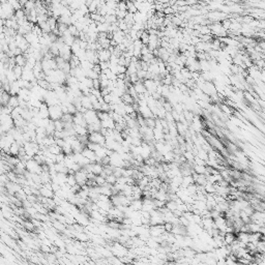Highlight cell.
Instances as JSON below:
<instances>
[{
	"instance_id": "cell-1",
	"label": "cell",
	"mask_w": 265,
	"mask_h": 265,
	"mask_svg": "<svg viewBox=\"0 0 265 265\" xmlns=\"http://www.w3.org/2000/svg\"><path fill=\"white\" fill-rule=\"evenodd\" d=\"M49 110V119H51L52 121H56V120H60L63 115L61 110V107L60 105H57V106H51L48 108Z\"/></svg>"
},
{
	"instance_id": "cell-2",
	"label": "cell",
	"mask_w": 265,
	"mask_h": 265,
	"mask_svg": "<svg viewBox=\"0 0 265 265\" xmlns=\"http://www.w3.org/2000/svg\"><path fill=\"white\" fill-rule=\"evenodd\" d=\"M26 171H28L31 174H41V166L39 165L33 159L26 162Z\"/></svg>"
},
{
	"instance_id": "cell-3",
	"label": "cell",
	"mask_w": 265,
	"mask_h": 265,
	"mask_svg": "<svg viewBox=\"0 0 265 265\" xmlns=\"http://www.w3.org/2000/svg\"><path fill=\"white\" fill-rule=\"evenodd\" d=\"M88 141L91 143H94V144H98L101 146H105L106 138H105L104 135L101 134L100 131H96V133H91L88 135Z\"/></svg>"
},
{
	"instance_id": "cell-4",
	"label": "cell",
	"mask_w": 265,
	"mask_h": 265,
	"mask_svg": "<svg viewBox=\"0 0 265 265\" xmlns=\"http://www.w3.org/2000/svg\"><path fill=\"white\" fill-rule=\"evenodd\" d=\"M84 118L86 120L87 124H91V123H94L100 120L98 118V112L94 110H87L84 113Z\"/></svg>"
},
{
	"instance_id": "cell-5",
	"label": "cell",
	"mask_w": 265,
	"mask_h": 265,
	"mask_svg": "<svg viewBox=\"0 0 265 265\" xmlns=\"http://www.w3.org/2000/svg\"><path fill=\"white\" fill-rule=\"evenodd\" d=\"M72 56H73V53L70 51V47L64 45L63 47L59 49V57H61L64 61L68 62L70 60V58H72Z\"/></svg>"
},
{
	"instance_id": "cell-6",
	"label": "cell",
	"mask_w": 265,
	"mask_h": 265,
	"mask_svg": "<svg viewBox=\"0 0 265 265\" xmlns=\"http://www.w3.org/2000/svg\"><path fill=\"white\" fill-rule=\"evenodd\" d=\"M165 233L164 225H156V226L149 227V234L151 237H159Z\"/></svg>"
},
{
	"instance_id": "cell-7",
	"label": "cell",
	"mask_w": 265,
	"mask_h": 265,
	"mask_svg": "<svg viewBox=\"0 0 265 265\" xmlns=\"http://www.w3.org/2000/svg\"><path fill=\"white\" fill-rule=\"evenodd\" d=\"M75 179H76V182H77L79 186H85L87 182V173L84 172L83 170H80L79 172L75 173Z\"/></svg>"
},
{
	"instance_id": "cell-8",
	"label": "cell",
	"mask_w": 265,
	"mask_h": 265,
	"mask_svg": "<svg viewBox=\"0 0 265 265\" xmlns=\"http://www.w3.org/2000/svg\"><path fill=\"white\" fill-rule=\"evenodd\" d=\"M73 123L75 125H81V127H87V122L85 118H84V114L77 112L75 115H73Z\"/></svg>"
},
{
	"instance_id": "cell-9",
	"label": "cell",
	"mask_w": 265,
	"mask_h": 265,
	"mask_svg": "<svg viewBox=\"0 0 265 265\" xmlns=\"http://www.w3.org/2000/svg\"><path fill=\"white\" fill-rule=\"evenodd\" d=\"M96 53H98V58L100 62H108L112 55L109 50H105V49H102V50Z\"/></svg>"
},
{
	"instance_id": "cell-10",
	"label": "cell",
	"mask_w": 265,
	"mask_h": 265,
	"mask_svg": "<svg viewBox=\"0 0 265 265\" xmlns=\"http://www.w3.org/2000/svg\"><path fill=\"white\" fill-rule=\"evenodd\" d=\"M82 155L84 157H86L87 160L90 161V163H95V160H96V155H95V152L92 151L91 149H88L87 147H85L83 149V151L81 152Z\"/></svg>"
},
{
	"instance_id": "cell-11",
	"label": "cell",
	"mask_w": 265,
	"mask_h": 265,
	"mask_svg": "<svg viewBox=\"0 0 265 265\" xmlns=\"http://www.w3.org/2000/svg\"><path fill=\"white\" fill-rule=\"evenodd\" d=\"M81 105L82 108H84L85 110H93L92 109V104L90 102L88 95H82L81 96Z\"/></svg>"
},
{
	"instance_id": "cell-12",
	"label": "cell",
	"mask_w": 265,
	"mask_h": 265,
	"mask_svg": "<svg viewBox=\"0 0 265 265\" xmlns=\"http://www.w3.org/2000/svg\"><path fill=\"white\" fill-rule=\"evenodd\" d=\"M133 87H134V89H135V91L137 92V94H144V93L147 92L146 89H145V87H144V85H143L142 81H138L137 83L133 84Z\"/></svg>"
},
{
	"instance_id": "cell-13",
	"label": "cell",
	"mask_w": 265,
	"mask_h": 265,
	"mask_svg": "<svg viewBox=\"0 0 265 265\" xmlns=\"http://www.w3.org/2000/svg\"><path fill=\"white\" fill-rule=\"evenodd\" d=\"M101 125H102L103 129H115V122L112 118L105 120V121H101Z\"/></svg>"
},
{
	"instance_id": "cell-14",
	"label": "cell",
	"mask_w": 265,
	"mask_h": 265,
	"mask_svg": "<svg viewBox=\"0 0 265 265\" xmlns=\"http://www.w3.org/2000/svg\"><path fill=\"white\" fill-rule=\"evenodd\" d=\"M74 131H75L76 136H83V135H88L86 127H81V125L74 124Z\"/></svg>"
},
{
	"instance_id": "cell-15",
	"label": "cell",
	"mask_w": 265,
	"mask_h": 265,
	"mask_svg": "<svg viewBox=\"0 0 265 265\" xmlns=\"http://www.w3.org/2000/svg\"><path fill=\"white\" fill-rule=\"evenodd\" d=\"M26 62H27V59H26V57L23 54L18 55V56L15 57V63H16V65L24 67L26 65Z\"/></svg>"
},
{
	"instance_id": "cell-16",
	"label": "cell",
	"mask_w": 265,
	"mask_h": 265,
	"mask_svg": "<svg viewBox=\"0 0 265 265\" xmlns=\"http://www.w3.org/2000/svg\"><path fill=\"white\" fill-rule=\"evenodd\" d=\"M91 164H92V174H94L95 176L102 174L103 170H104V166L100 163H91Z\"/></svg>"
},
{
	"instance_id": "cell-17",
	"label": "cell",
	"mask_w": 265,
	"mask_h": 265,
	"mask_svg": "<svg viewBox=\"0 0 265 265\" xmlns=\"http://www.w3.org/2000/svg\"><path fill=\"white\" fill-rule=\"evenodd\" d=\"M101 195L107 196V197H111L112 196V186L109 184H105V186H101Z\"/></svg>"
},
{
	"instance_id": "cell-18",
	"label": "cell",
	"mask_w": 265,
	"mask_h": 265,
	"mask_svg": "<svg viewBox=\"0 0 265 265\" xmlns=\"http://www.w3.org/2000/svg\"><path fill=\"white\" fill-rule=\"evenodd\" d=\"M193 172L198 175H205L206 174V166L194 165L193 166Z\"/></svg>"
},
{
	"instance_id": "cell-19",
	"label": "cell",
	"mask_w": 265,
	"mask_h": 265,
	"mask_svg": "<svg viewBox=\"0 0 265 265\" xmlns=\"http://www.w3.org/2000/svg\"><path fill=\"white\" fill-rule=\"evenodd\" d=\"M21 147H23V146H20L17 142H14L11 145V147H9V153L13 156H18Z\"/></svg>"
},
{
	"instance_id": "cell-20",
	"label": "cell",
	"mask_w": 265,
	"mask_h": 265,
	"mask_svg": "<svg viewBox=\"0 0 265 265\" xmlns=\"http://www.w3.org/2000/svg\"><path fill=\"white\" fill-rule=\"evenodd\" d=\"M236 239V236L234 233H226L224 236V243L225 245H232L234 240Z\"/></svg>"
},
{
	"instance_id": "cell-21",
	"label": "cell",
	"mask_w": 265,
	"mask_h": 265,
	"mask_svg": "<svg viewBox=\"0 0 265 265\" xmlns=\"http://www.w3.org/2000/svg\"><path fill=\"white\" fill-rule=\"evenodd\" d=\"M7 106L11 107V109H15V108H18L19 107V98L17 95H11V98H9V101H8V104H7Z\"/></svg>"
},
{
	"instance_id": "cell-22",
	"label": "cell",
	"mask_w": 265,
	"mask_h": 265,
	"mask_svg": "<svg viewBox=\"0 0 265 265\" xmlns=\"http://www.w3.org/2000/svg\"><path fill=\"white\" fill-rule=\"evenodd\" d=\"M20 86H19L18 82H14V83H11V88H9V94L11 95H18L19 91H20Z\"/></svg>"
},
{
	"instance_id": "cell-23",
	"label": "cell",
	"mask_w": 265,
	"mask_h": 265,
	"mask_svg": "<svg viewBox=\"0 0 265 265\" xmlns=\"http://www.w3.org/2000/svg\"><path fill=\"white\" fill-rule=\"evenodd\" d=\"M120 98H121V102H122V104H124V105H133L135 103L134 98H131V95H129L127 92H125L124 94H123Z\"/></svg>"
},
{
	"instance_id": "cell-24",
	"label": "cell",
	"mask_w": 265,
	"mask_h": 265,
	"mask_svg": "<svg viewBox=\"0 0 265 265\" xmlns=\"http://www.w3.org/2000/svg\"><path fill=\"white\" fill-rule=\"evenodd\" d=\"M46 129V134L47 136H53L55 133V127H54V121L50 119V122L48 123V125L45 127Z\"/></svg>"
},
{
	"instance_id": "cell-25",
	"label": "cell",
	"mask_w": 265,
	"mask_h": 265,
	"mask_svg": "<svg viewBox=\"0 0 265 265\" xmlns=\"http://www.w3.org/2000/svg\"><path fill=\"white\" fill-rule=\"evenodd\" d=\"M14 18L16 19L17 21L24 20V19H26V13H25V11H24L23 8L19 9V11H15Z\"/></svg>"
},
{
	"instance_id": "cell-26",
	"label": "cell",
	"mask_w": 265,
	"mask_h": 265,
	"mask_svg": "<svg viewBox=\"0 0 265 265\" xmlns=\"http://www.w3.org/2000/svg\"><path fill=\"white\" fill-rule=\"evenodd\" d=\"M140 41L144 46H147L148 41H149V33H148L147 30H144V31L142 32L141 37H140Z\"/></svg>"
},
{
	"instance_id": "cell-27",
	"label": "cell",
	"mask_w": 265,
	"mask_h": 265,
	"mask_svg": "<svg viewBox=\"0 0 265 265\" xmlns=\"http://www.w3.org/2000/svg\"><path fill=\"white\" fill-rule=\"evenodd\" d=\"M105 178H106V183L109 184V186H114V184L117 182V177H116L114 174L108 175V176H106Z\"/></svg>"
},
{
	"instance_id": "cell-28",
	"label": "cell",
	"mask_w": 265,
	"mask_h": 265,
	"mask_svg": "<svg viewBox=\"0 0 265 265\" xmlns=\"http://www.w3.org/2000/svg\"><path fill=\"white\" fill-rule=\"evenodd\" d=\"M48 150H49V152H50L51 154H53V155H57V154L61 153V148L59 147V146H57L56 144L50 146V147H48Z\"/></svg>"
},
{
	"instance_id": "cell-29",
	"label": "cell",
	"mask_w": 265,
	"mask_h": 265,
	"mask_svg": "<svg viewBox=\"0 0 265 265\" xmlns=\"http://www.w3.org/2000/svg\"><path fill=\"white\" fill-rule=\"evenodd\" d=\"M94 182L98 186H103L106 184V178L104 176H102V175H96L94 177Z\"/></svg>"
},
{
	"instance_id": "cell-30",
	"label": "cell",
	"mask_w": 265,
	"mask_h": 265,
	"mask_svg": "<svg viewBox=\"0 0 265 265\" xmlns=\"http://www.w3.org/2000/svg\"><path fill=\"white\" fill-rule=\"evenodd\" d=\"M127 13H131V14L135 15L136 13H138V9L135 6L134 2H131V1H127Z\"/></svg>"
},
{
	"instance_id": "cell-31",
	"label": "cell",
	"mask_w": 265,
	"mask_h": 265,
	"mask_svg": "<svg viewBox=\"0 0 265 265\" xmlns=\"http://www.w3.org/2000/svg\"><path fill=\"white\" fill-rule=\"evenodd\" d=\"M47 23H48V25L50 26L51 31H53L54 29H56V27H57V20L55 18H53V17H49V18H48V20H47Z\"/></svg>"
},
{
	"instance_id": "cell-32",
	"label": "cell",
	"mask_w": 265,
	"mask_h": 265,
	"mask_svg": "<svg viewBox=\"0 0 265 265\" xmlns=\"http://www.w3.org/2000/svg\"><path fill=\"white\" fill-rule=\"evenodd\" d=\"M166 208H167L169 211H171V212H173V211L177 209L176 202L175 201H167L166 202Z\"/></svg>"
},
{
	"instance_id": "cell-33",
	"label": "cell",
	"mask_w": 265,
	"mask_h": 265,
	"mask_svg": "<svg viewBox=\"0 0 265 265\" xmlns=\"http://www.w3.org/2000/svg\"><path fill=\"white\" fill-rule=\"evenodd\" d=\"M13 72H14L15 76H16L17 80H19V79H21V78H22L23 67H21V66H18V65H15L14 68H13Z\"/></svg>"
},
{
	"instance_id": "cell-34",
	"label": "cell",
	"mask_w": 265,
	"mask_h": 265,
	"mask_svg": "<svg viewBox=\"0 0 265 265\" xmlns=\"http://www.w3.org/2000/svg\"><path fill=\"white\" fill-rule=\"evenodd\" d=\"M186 193H188V196H194L197 194V186L195 183L190 184L186 188Z\"/></svg>"
},
{
	"instance_id": "cell-35",
	"label": "cell",
	"mask_w": 265,
	"mask_h": 265,
	"mask_svg": "<svg viewBox=\"0 0 265 265\" xmlns=\"http://www.w3.org/2000/svg\"><path fill=\"white\" fill-rule=\"evenodd\" d=\"M182 155L184 156V159L186 160V162H188L190 164H194V157H195V155L193 154L192 151H184L182 153Z\"/></svg>"
},
{
	"instance_id": "cell-36",
	"label": "cell",
	"mask_w": 265,
	"mask_h": 265,
	"mask_svg": "<svg viewBox=\"0 0 265 265\" xmlns=\"http://www.w3.org/2000/svg\"><path fill=\"white\" fill-rule=\"evenodd\" d=\"M145 125L149 129H153L155 127V118L154 117H150V118H146L145 119Z\"/></svg>"
},
{
	"instance_id": "cell-37",
	"label": "cell",
	"mask_w": 265,
	"mask_h": 265,
	"mask_svg": "<svg viewBox=\"0 0 265 265\" xmlns=\"http://www.w3.org/2000/svg\"><path fill=\"white\" fill-rule=\"evenodd\" d=\"M74 236H75L77 239L81 240V241H87V240H88V235H87L86 233H84V232H76Z\"/></svg>"
},
{
	"instance_id": "cell-38",
	"label": "cell",
	"mask_w": 265,
	"mask_h": 265,
	"mask_svg": "<svg viewBox=\"0 0 265 265\" xmlns=\"http://www.w3.org/2000/svg\"><path fill=\"white\" fill-rule=\"evenodd\" d=\"M86 147L88 148V149H91L92 151H94V152H96L98 150H100L101 148L103 147V146H101V145H98V144H94V143H91V142H88L86 144Z\"/></svg>"
},
{
	"instance_id": "cell-39",
	"label": "cell",
	"mask_w": 265,
	"mask_h": 265,
	"mask_svg": "<svg viewBox=\"0 0 265 265\" xmlns=\"http://www.w3.org/2000/svg\"><path fill=\"white\" fill-rule=\"evenodd\" d=\"M63 123H73V115H70V114H63L61 117V119H60Z\"/></svg>"
},
{
	"instance_id": "cell-40",
	"label": "cell",
	"mask_w": 265,
	"mask_h": 265,
	"mask_svg": "<svg viewBox=\"0 0 265 265\" xmlns=\"http://www.w3.org/2000/svg\"><path fill=\"white\" fill-rule=\"evenodd\" d=\"M54 127H55V131H62L64 129L63 122L61 120H56L54 121Z\"/></svg>"
},
{
	"instance_id": "cell-41",
	"label": "cell",
	"mask_w": 265,
	"mask_h": 265,
	"mask_svg": "<svg viewBox=\"0 0 265 265\" xmlns=\"http://www.w3.org/2000/svg\"><path fill=\"white\" fill-rule=\"evenodd\" d=\"M66 184L68 186H70V188L74 186L75 184H77L75 179V175H67V177H66Z\"/></svg>"
},
{
	"instance_id": "cell-42",
	"label": "cell",
	"mask_w": 265,
	"mask_h": 265,
	"mask_svg": "<svg viewBox=\"0 0 265 265\" xmlns=\"http://www.w3.org/2000/svg\"><path fill=\"white\" fill-rule=\"evenodd\" d=\"M221 24H222L223 29H225L226 31H229L230 26H231V20L227 18V19H225V20H223L222 22H221Z\"/></svg>"
},
{
	"instance_id": "cell-43",
	"label": "cell",
	"mask_w": 265,
	"mask_h": 265,
	"mask_svg": "<svg viewBox=\"0 0 265 265\" xmlns=\"http://www.w3.org/2000/svg\"><path fill=\"white\" fill-rule=\"evenodd\" d=\"M98 118L100 119V121H105V120L109 119L110 116L108 112H102V111H98Z\"/></svg>"
},
{
	"instance_id": "cell-44",
	"label": "cell",
	"mask_w": 265,
	"mask_h": 265,
	"mask_svg": "<svg viewBox=\"0 0 265 265\" xmlns=\"http://www.w3.org/2000/svg\"><path fill=\"white\" fill-rule=\"evenodd\" d=\"M199 33L201 35H207V34H211L210 33V29H209V26H200L199 28Z\"/></svg>"
},
{
	"instance_id": "cell-45",
	"label": "cell",
	"mask_w": 265,
	"mask_h": 265,
	"mask_svg": "<svg viewBox=\"0 0 265 265\" xmlns=\"http://www.w3.org/2000/svg\"><path fill=\"white\" fill-rule=\"evenodd\" d=\"M54 222V224H53V226L55 227V229L56 230H58V231H64L65 230V225L62 224V223L58 222V221H53Z\"/></svg>"
},
{
	"instance_id": "cell-46",
	"label": "cell",
	"mask_w": 265,
	"mask_h": 265,
	"mask_svg": "<svg viewBox=\"0 0 265 265\" xmlns=\"http://www.w3.org/2000/svg\"><path fill=\"white\" fill-rule=\"evenodd\" d=\"M124 112L125 115H131L135 112L134 108H133V105H124Z\"/></svg>"
},
{
	"instance_id": "cell-47",
	"label": "cell",
	"mask_w": 265,
	"mask_h": 265,
	"mask_svg": "<svg viewBox=\"0 0 265 265\" xmlns=\"http://www.w3.org/2000/svg\"><path fill=\"white\" fill-rule=\"evenodd\" d=\"M194 165H199V166H206V162L203 161L202 159H200L199 156L196 155L194 157Z\"/></svg>"
},
{
	"instance_id": "cell-48",
	"label": "cell",
	"mask_w": 265,
	"mask_h": 265,
	"mask_svg": "<svg viewBox=\"0 0 265 265\" xmlns=\"http://www.w3.org/2000/svg\"><path fill=\"white\" fill-rule=\"evenodd\" d=\"M117 9H118V11H127V2H124V1H118Z\"/></svg>"
},
{
	"instance_id": "cell-49",
	"label": "cell",
	"mask_w": 265,
	"mask_h": 265,
	"mask_svg": "<svg viewBox=\"0 0 265 265\" xmlns=\"http://www.w3.org/2000/svg\"><path fill=\"white\" fill-rule=\"evenodd\" d=\"M164 229H165V232L167 233H171L173 229V225L171 223H164Z\"/></svg>"
},
{
	"instance_id": "cell-50",
	"label": "cell",
	"mask_w": 265,
	"mask_h": 265,
	"mask_svg": "<svg viewBox=\"0 0 265 265\" xmlns=\"http://www.w3.org/2000/svg\"><path fill=\"white\" fill-rule=\"evenodd\" d=\"M92 89L101 90V83H100V80L98 79L92 80Z\"/></svg>"
},
{
	"instance_id": "cell-51",
	"label": "cell",
	"mask_w": 265,
	"mask_h": 265,
	"mask_svg": "<svg viewBox=\"0 0 265 265\" xmlns=\"http://www.w3.org/2000/svg\"><path fill=\"white\" fill-rule=\"evenodd\" d=\"M243 211L245 212V214L247 215V216H251L253 213H254V208L250 205V206H247V207H245V209H243Z\"/></svg>"
},
{
	"instance_id": "cell-52",
	"label": "cell",
	"mask_w": 265,
	"mask_h": 265,
	"mask_svg": "<svg viewBox=\"0 0 265 265\" xmlns=\"http://www.w3.org/2000/svg\"><path fill=\"white\" fill-rule=\"evenodd\" d=\"M133 46H134V49H141L143 47V44L141 43L140 39H136L133 41Z\"/></svg>"
},
{
	"instance_id": "cell-53",
	"label": "cell",
	"mask_w": 265,
	"mask_h": 265,
	"mask_svg": "<svg viewBox=\"0 0 265 265\" xmlns=\"http://www.w3.org/2000/svg\"><path fill=\"white\" fill-rule=\"evenodd\" d=\"M103 100H104V103L111 105V103H112V94L110 93V94H108V95H105V96H103Z\"/></svg>"
},
{
	"instance_id": "cell-54",
	"label": "cell",
	"mask_w": 265,
	"mask_h": 265,
	"mask_svg": "<svg viewBox=\"0 0 265 265\" xmlns=\"http://www.w3.org/2000/svg\"><path fill=\"white\" fill-rule=\"evenodd\" d=\"M125 73H127V67L125 66H120V65L117 66V75H119V74H125Z\"/></svg>"
},
{
	"instance_id": "cell-55",
	"label": "cell",
	"mask_w": 265,
	"mask_h": 265,
	"mask_svg": "<svg viewBox=\"0 0 265 265\" xmlns=\"http://www.w3.org/2000/svg\"><path fill=\"white\" fill-rule=\"evenodd\" d=\"M175 4H176L177 6H186V1H176V3H175Z\"/></svg>"
}]
</instances>
